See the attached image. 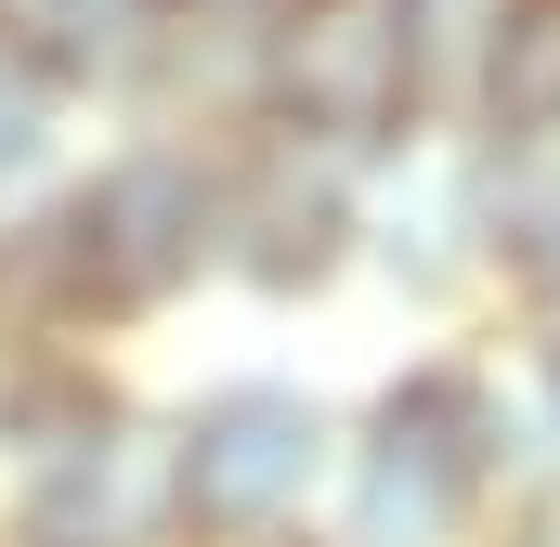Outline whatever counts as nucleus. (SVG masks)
Here are the masks:
<instances>
[{
  "instance_id": "1",
  "label": "nucleus",
  "mask_w": 560,
  "mask_h": 547,
  "mask_svg": "<svg viewBox=\"0 0 560 547\" xmlns=\"http://www.w3.org/2000/svg\"><path fill=\"white\" fill-rule=\"evenodd\" d=\"M0 274L52 287V326H143L209 274V143L143 131L92 183H66V209L39 235H13Z\"/></svg>"
},
{
  "instance_id": "2",
  "label": "nucleus",
  "mask_w": 560,
  "mask_h": 547,
  "mask_svg": "<svg viewBox=\"0 0 560 547\" xmlns=\"http://www.w3.org/2000/svg\"><path fill=\"white\" fill-rule=\"evenodd\" d=\"M339 482V430L313 392H275V379H235L196 417H170V509H183V547H275L300 535V509Z\"/></svg>"
},
{
  "instance_id": "3",
  "label": "nucleus",
  "mask_w": 560,
  "mask_h": 547,
  "mask_svg": "<svg viewBox=\"0 0 560 547\" xmlns=\"http://www.w3.org/2000/svg\"><path fill=\"white\" fill-rule=\"evenodd\" d=\"M248 118L326 143V156H392L418 131V66H405L392 0H300V13H275L248 39Z\"/></svg>"
},
{
  "instance_id": "4",
  "label": "nucleus",
  "mask_w": 560,
  "mask_h": 547,
  "mask_svg": "<svg viewBox=\"0 0 560 547\" xmlns=\"http://www.w3.org/2000/svg\"><path fill=\"white\" fill-rule=\"evenodd\" d=\"M352 222H365V156H326L300 131H261L209 156V261L248 274L261 300H300L352 261Z\"/></svg>"
},
{
  "instance_id": "5",
  "label": "nucleus",
  "mask_w": 560,
  "mask_h": 547,
  "mask_svg": "<svg viewBox=\"0 0 560 547\" xmlns=\"http://www.w3.org/2000/svg\"><path fill=\"white\" fill-rule=\"evenodd\" d=\"M339 496H352V547H469V522L495 496H482L456 365H418L365 405V430L339 443Z\"/></svg>"
},
{
  "instance_id": "6",
  "label": "nucleus",
  "mask_w": 560,
  "mask_h": 547,
  "mask_svg": "<svg viewBox=\"0 0 560 547\" xmlns=\"http://www.w3.org/2000/svg\"><path fill=\"white\" fill-rule=\"evenodd\" d=\"M26 547H183L170 509V417L105 405L79 443L26 469Z\"/></svg>"
},
{
  "instance_id": "7",
  "label": "nucleus",
  "mask_w": 560,
  "mask_h": 547,
  "mask_svg": "<svg viewBox=\"0 0 560 547\" xmlns=\"http://www.w3.org/2000/svg\"><path fill=\"white\" fill-rule=\"evenodd\" d=\"M469 392V443H482V496L509 482L522 509H560V365L522 339L509 365H456Z\"/></svg>"
},
{
  "instance_id": "8",
  "label": "nucleus",
  "mask_w": 560,
  "mask_h": 547,
  "mask_svg": "<svg viewBox=\"0 0 560 547\" xmlns=\"http://www.w3.org/2000/svg\"><path fill=\"white\" fill-rule=\"evenodd\" d=\"M469 235L509 287L560 248V118L548 131H469Z\"/></svg>"
},
{
  "instance_id": "9",
  "label": "nucleus",
  "mask_w": 560,
  "mask_h": 547,
  "mask_svg": "<svg viewBox=\"0 0 560 547\" xmlns=\"http://www.w3.org/2000/svg\"><path fill=\"white\" fill-rule=\"evenodd\" d=\"M392 26H405V66H418V118L469 131V118H482V66H495L509 0H392Z\"/></svg>"
},
{
  "instance_id": "10",
  "label": "nucleus",
  "mask_w": 560,
  "mask_h": 547,
  "mask_svg": "<svg viewBox=\"0 0 560 547\" xmlns=\"http://www.w3.org/2000/svg\"><path fill=\"white\" fill-rule=\"evenodd\" d=\"M548 118H560V0H509L469 131H548Z\"/></svg>"
},
{
  "instance_id": "11",
  "label": "nucleus",
  "mask_w": 560,
  "mask_h": 547,
  "mask_svg": "<svg viewBox=\"0 0 560 547\" xmlns=\"http://www.w3.org/2000/svg\"><path fill=\"white\" fill-rule=\"evenodd\" d=\"M52 131H66V79L0 26V183H26V170L52 156Z\"/></svg>"
},
{
  "instance_id": "12",
  "label": "nucleus",
  "mask_w": 560,
  "mask_h": 547,
  "mask_svg": "<svg viewBox=\"0 0 560 547\" xmlns=\"http://www.w3.org/2000/svg\"><path fill=\"white\" fill-rule=\"evenodd\" d=\"M170 26H235V39H261L275 13H300V0H156Z\"/></svg>"
},
{
  "instance_id": "13",
  "label": "nucleus",
  "mask_w": 560,
  "mask_h": 547,
  "mask_svg": "<svg viewBox=\"0 0 560 547\" xmlns=\"http://www.w3.org/2000/svg\"><path fill=\"white\" fill-rule=\"evenodd\" d=\"M535 352H548V365H560V300H535Z\"/></svg>"
},
{
  "instance_id": "14",
  "label": "nucleus",
  "mask_w": 560,
  "mask_h": 547,
  "mask_svg": "<svg viewBox=\"0 0 560 547\" xmlns=\"http://www.w3.org/2000/svg\"><path fill=\"white\" fill-rule=\"evenodd\" d=\"M509 547H560V509H535V522H522V535H509Z\"/></svg>"
},
{
  "instance_id": "15",
  "label": "nucleus",
  "mask_w": 560,
  "mask_h": 547,
  "mask_svg": "<svg viewBox=\"0 0 560 547\" xmlns=\"http://www.w3.org/2000/svg\"><path fill=\"white\" fill-rule=\"evenodd\" d=\"M275 547H287V535H275Z\"/></svg>"
}]
</instances>
